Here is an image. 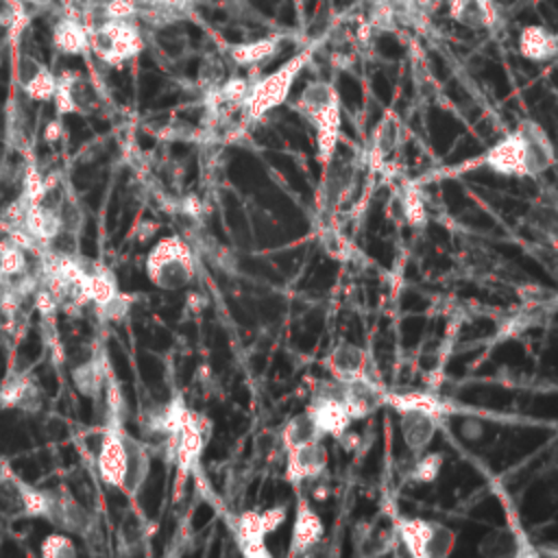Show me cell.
<instances>
[{
	"label": "cell",
	"instance_id": "1",
	"mask_svg": "<svg viewBox=\"0 0 558 558\" xmlns=\"http://www.w3.org/2000/svg\"><path fill=\"white\" fill-rule=\"evenodd\" d=\"M150 456L153 453L144 440L122 427L120 416H107V425L96 453L98 477L107 486L135 497L148 480Z\"/></svg>",
	"mask_w": 558,
	"mask_h": 558
},
{
	"label": "cell",
	"instance_id": "2",
	"mask_svg": "<svg viewBox=\"0 0 558 558\" xmlns=\"http://www.w3.org/2000/svg\"><path fill=\"white\" fill-rule=\"evenodd\" d=\"M480 159L495 174L514 179H534L547 172L556 161L547 133L534 120H521L510 133L480 155Z\"/></svg>",
	"mask_w": 558,
	"mask_h": 558
},
{
	"label": "cell",
	"instance_id": "3",
	"mask_svg": "<svg viewBox=\"0 0 558 558\" xmlns=\"http://www.w3.org/2000/svg\"><path fill=\"white\" fill-rule=\"evenodd\" d=\"M292 109L314 129L318 163L329 166L342 133V100L338 87L331 81L314 78L299 92Z\"/></svg>",
	"mask_w": 558,
	"mask_h": 558
},
{
	"label": "cell",
	"instance_id": "4",
	"mask_svg": "<svg viewBox=\"0 0 558 558\" xmlns=\"http://www.w3.org/2000/svg\"><path fill=\"white\" fill-rule=\"evenodd\" d=\"M312 54H314V44L296 50L279 68L255 78L246 96V102L242 107V118H246L248 122H257L264 116H268L272 109L281 107L290 98L292 87L301 76V72L305 70V65L310 63Z\"/></svg>",
	"mask_w": 558,
	"mask_h": 558
},
{
	"label": "cell",
	"instance_id": "5",
	"mask_svg": "<svg viewBox=\"0 0 558 558\" xmlns=\"http://www.w3.org/2000/svg\"><path fill=\"white\" fill-rule=\"evenodd\" d=\"M146 277L159 290H183L194 281L196 259L187 240L166 235L157 240L146 255Z\"/></svg>",
	"mask_w": 558,
	"mask_h": 558
},
{
	"label": "cell",
	"instance_id": "6",
	"mask_svg": "<svg viewBox=\"0 0 558 558\" xmlns=\"http://www.w3.org/2000/svg\"><path fill=\"white\" fill-rule=\"evenodd\" d=\"M146 46L137 17H113L89 26V52L111 68H122Z\"/></svg>",
	"mask_w": 558,
	"mask_h": 558
},
{
	"label": "cell",
	"instance_id": "7",
	"mask_svg": "<svg viewBox=\"0 0 558 558\" xmlns=\"http://www.w3.org/2000/svg\"><path fill=\"white\" fill-rule=\"evenodd\" d=\"M207 438H209V421L201 412L185 408L172 438V456H170V460L174 462L172 501H179L185 495V486L190 482V475L201 462Z\"/></svg>",
	"mask_w": 558,
	"mask_h": 558
},
{
	"label": "cell",
	"instance_id": "8",
	"mask_svg": "<svg viewBox=\"0 0 558 558\" xmlns=\"http://www.w3.org/2000/svg\"><path fill=\"white\" fill-rule=\"evenodd\" d=\"M395 532L412 558H445L456 547V532L434 519L403 517L397 521Z\"/></svg>",
	"mask_w": 558,
	"mask_h": 558
},
{
	"label": "cell",
	"instance_id": "9",
	"mask_svg": "<svg viewBox=\"0 0 558 558\" xmlns=\"http://www.w3.org/2000/svg\"><path fill=\"white\" fill-rule=\"evenodd\" d=\"M286 521L283 506H270L262 512L246 510L233 519V534L240 551L253 558H268L270 551L266 547V536L272 534Z\"/></svg>",
	"mask_w": 558,
	"mask_h": 558
},
{
	"label": "cell",
	"instance_id": "10",
	"mask_svg": "<svg viewBox=\"0 0 558 558\" xmlns=\"http://www.w3.org/2000/svg\"><path fill=\"white\" fill-rule=\"evenodd\" d=\"M310 414V418L314 421V425L318 427L320 436L327 438H340L344 432H349L351 427V416L340 399V390H338V381H323L314 388L310 405L305 410Z\"/></svg>",
	"mask_w": 558,
	"mask_h": 558
},
{
	"label": "cell",
	"instance_id": "11",
	"mask_svg": "<svg viewBox=\"0 0 558 558\" xmlns=\"http://www.w3.org/2000/svg\"><path fill=\"white\" fill-rule=\"evenodd\" d=\"M296 493V506H294V521L290 532V556H305L310 554L325 536V525L320 514L314 510L312 501L301 493V488H294Z\"/></svg>",
	"mask_w": 558,
	"mask_h": 558
},
{
	"label": "cell",
	"instance_id": "12",
	"mask_svg": "<svg viewBox=\"0 0 558 558\" xmlns=\"http://www.w3.org/2000/svg\"><path fill=\"white\" fill-rule=\"evenodd\" d=\"M329 464V451L323 440L305 442L286 451V480L292 488H301L303 482L318 480Z\"/></svg>",
	"mask_w": 558,
	"mask_h": 558
},
{
	"label": "cell",
	"instance_id": "13",
	"mask_svg": "<svg viewBox=\"0 0 558 558\" xmlns=\"http://www.w3.org/2000/svg\"><path fill=\"white\" fill-rule=\"evenodd\" d=\"M52 102H54L57 116L89 113L96 107V94L81 72L63 70L61 74H57Z\"/></svg>",
	"mask_w": 558,
	"mask_h": 558
},
{
	"label": "cell",
	"instance_id": "14",
	"mask_svg": "<svg viewBox=\"0 0 558 558\" xmlns=\"http://www.w3.org/2000/svg\"><path fill=\"white\" fill-rule=\"evenodd\" d=\"M44 519L57 525L59 530L78 534V536H83L94 525V519L89 517V512L63 488L46 490Z\"/></svg>",
	"mask_w": 558,
	"mask_h": 558
},
{
	"label": "cell",
	"instance_id": "15",
	"mask_svg": "<svg viewBox=\"0 0 558 558\" xmlns=\"http://www.w3.org/2000/svg\"><path fill=\"white\" fill-rule=\"evenodd\" d=\"M338 390L351 421H360L375 414L386 399L384 386L377 384L371 375L351 381H338Z\"/></svg>",
	"mask_w": 558,
	"mask_h": 558
},
{
	"label": "cell",
	"instance_id": "16",
	"mask_svg": "<svg viewBox=\"0 0 558 558\" xmlns=\"http://www.w3.org/2000/svg\"><path fill=\"white\" fill-rule=\"evenodd\" d=\"M397 414H399V432L405 449L412 456L427 451V447L432 445L438 432L440 418L418 408H403V410H397Z\"/></svg>",
	"mask_w": 558,
	"mask_h": 558
},
{
	"label": "cell",
	"instance_id": "17",
	"mask_svg": "<svg viewBox=\"0 0 558 558\" xmlns=\"http://www.w3.org/2000/svg\"><path fill=\"white\" fill-rule=\"evenodd\" d=\"M325 368L336 381H351L368 377V355L366 351L349 340H340L327 355Z\"/></svg>",
	"mask_w": 558,
	"mask_h": 558
},
{
	"label": "cell",
	"instance_id": "18",
	"mask_svg": "<svg viewBox=\"0 0 558 558\" xmlns=\"http://www.w3.org/2000/svg\"><path fill=\"white\" fill-rule=\"evenodd\" d=\"M17 83L28 100L48 102L54 96L57 74L31 54H22L17 61Z\"/></svg>",
	"mask_w": 558,
	"mask_h": 558
},
{
	"label": "cell",
	"instance_id": "19",
	"mask_svg": "<svg viewBox=\"0 0 558 558\" xmlns=\"http://www.w3.org/2000/svg\"><path fill=\"white\" fill-rule=\"evenodd\" d=\"M447 15L464 28L484 31L499 22V7L495 0H447Z\"/></svg>",
	"mask_w": 558,
	"mask_h": 558
},
{
	"label": "cell",
	"instance_id": "20",
	"mask_svg": "<svg viewBox=\"0 0 558 558\" xmlns=\"http://www.w3.org/2000/svg\"><path fill=\"white\" fill-rule=\"evenodd\" d=\"M133 2L137 7V20L142 24L163 28L192 15L198 0H133Z\"/></svg>",
	"mask_w": 558,
	"mask_h": 558
},
{
	"label": "cell",
	"instance_id": "21",
	"mask_svg": "<svg viewBox=\"0 0 558 558\" xmlns=\"http://www.w3.org/2000/svg\"><path fill=\"white\" fill-rule=\"evenodd\" d=\"M52 48L68 57H78L89 52V26L81 15L65 13L52 26Z\"/></svg>",
	"mask_w": 558,
	"mask_h": 558
},
{
	"label": "cell",
	"instance_id": "22",
	"mask_svg": "<svg viewBox=\"0 0 558 558\" xmlns=\"http://www.w3.org/2000/svg\"><path fill=\"white\" fill-rule=\"evenodd\" d=\"M517 50L532 63L551 61L558 54V35L543 24H527L517 35Z\"/></svg>",
	"mask_w": 558,
	"mask_h": 558
},
{
	"label": "cell",
	"instance_id": "23",
	"mask_svg": "<svg viewBox=\"0 0 558 558\" xmlns=\"http://www.w3.org/2000/svg\"><path fill=\"white\" fill-rule=\"evenodd\" d=\"M0 405L17 408L24 412H37L41 405V390L31 375L13 373L0 386Z\"/></svg>",
	"mask_w": 558,
	"mask_h": 558
},
{
	"label": "cell",
	"instance_id": "24",
	"mask_svg": "<svg viewBox=\"0 0 558 558\" xmlns=\"http://www.w3.org/2000/svg\"><path fill=\"white\" fill-rule=\"evenodd\" d=\"M281 46H283V35L272 33V35H264L253 41L233 44L229 48V57L240 68H255V65H264L270 59H275L281 50Z\"/></svg>",
	"mask_w": 558,
	"mask_h": 558
},
{
	"label": "cell",
	"instance_id": "25",
	"mask_svg": "<svg viewBox=\"0 0 558 558\" xmlns=\"http://www.w3.org/2000/svg\"><path fill=\"white\" fill-rule=\"evenodd\" d=\"M72 384L74 388L87 397V399H98L107 386V364L102 355H92L83 362H78L72 373Z\"/></svg>",
	"mask_w": 558,
	"mask_h": 558
},
{
	"label": "cell",
	"instance_id": "26",
	"mask_svg": "<svg viewBox=\"0 0 558 558\" xmlns=\"http://www.w3.org/2000/svg\"><path fill=\"white\" fill-rule=\"evenodd\" d=\"M279 440H281L283 451H288V449H294V447L305 445V442L323 440V436H320L318 427L314 425V421L310 418V414H307V412H301V414L292 416V418L283 425V429H281V434H279Z\"/></svg>",
	"mask_w": 558,
	"mask_h": 558
},
{
	"label": "cell",
	"instance_id": "27",
	"mask_svg": "<svg viewBox=\"0 0 558 558\" xmlns=\"http://www.w3.org/2000/svg\"><path fill=\"white\" fill-rule=\"evenodd\" d=\"M480 554L482 556H495V558H504V556H521L523 547L521 541L510 532V530H493L490 534H486L480 541Z\"/></svg>",
	"mask_w": 558,
	"mask_h": 558
},
{
	"label": "cell",
	"instance_id": "28",
	"mask_svg": "<svg viewBox=\"0 0 558 558\" xmlns=\"http://www.w3.org/2000/svg\"><path fill=\"white\" fill-rule=\"evenodd\" d=\"M442 453L438 451H423L418 456H414L410 469H408V477L416 484H432L440 471H442Z\"/></svg>",
	"mask_w": 558,
	"mask_h": 558
},
{
	"label": "cell",
	"instance_id": "29",
	"mask_svg": "<svg viewBox=\"0 0 558 558\" xmlns=\"http://www.w3.org/2000/svg\"><path fill=\"white\" fill-rule=\"evenodd\" d=\"M399 137H401V129H399V122L395 118H384L375 133H373V153L375 157H386L390 155L397 144H399Z\"/></svg>",
	"mask_w": 558,
	"mask_h": 558
},
{
	"label": "cell",
	"instance_id": "30",
	"mask_svg": "<svg viewBox=\"0 0 558 558\" xmlns=\"http://www.w3.org/2000/svg\"><path fill=\"white\" fill-rule=\"evenodd\" d=\"M401 207H403V216L410 225L414 227H423L427 222V211H425V205H423V198L418 194L416 187H405L403 190V196H401Z\"/></svg>",
	"mask_w": 558,
	"mask_h": 558
},
{
	"label": "cell",
	"instance_id": "31",
	"mask_svg": "<svg viewBox=\"0 0 558 558\" xmlns=\"http://www.w3.org/2000/svg\"><path fill=\"white\" fill-rule=\"evenodd\" d=\"M41 556H46V558H72V556H76V547L70 541V536H65L61 532H54V534H48L44 538Z\"/></svg>",
	"mask_w": 558,
	"mask_h": 558
},
{
	"label": "cell",
	"instance_id": "32",
	"mask_svg": "<svg viewBox=\"0 0 558 558\" xmlns=\"http://www.w3.org/2000/svg\"><path fill=\"white\" fill-rule=\"evenodd\" d=\"M131 303H133V301H131L129 294L118 292L113 299H109L105 305H100V307H96V310H98V314H100L105 320H122V318L129 314Z\"/></svg>",
	"mask_w": 558,
	"mask_h": 558
},
{
	"label": "cell",
	"instance_id": "33",
	"mask_svg": "<svg viewBox=\"0 0 558 558\" xmlns=\"http://www.w3.org/2000/svg\"><path fill=\"white\" fill-rule=\"evenodd\" d=\"M460 436L466 440H477L484 436V423L477 418H464L460 423Z\"/></svg>",
	"mask_w": 558,
	"mask_h": 558
},
{
	"label": "cell",
	"instance_id": "34",
	"mask_svg": "<svg viewBox=\"0 0 558 558\" xmlns=\"http://www.w3.org/2000/svg\"><path fill=\"white\" fill-rule=\"evenodd\" d=\"M59 137H61V122H59V120L48 122V126H46V140H48V142H57Z\"/></svg>",
	"mask_w": 558,
	"mask_h": 558
}]
</instances>
